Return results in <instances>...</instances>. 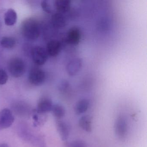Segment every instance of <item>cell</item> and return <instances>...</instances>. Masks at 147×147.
I'll return each instance as SVG.
<instances>
[{
  "label": "cell",
  "instance_id": "1",
  "mask_svg": "<svg viewBox=\"0 0 147 147\" xmlns=\"http://www.w3.org/2000/svg\"><path fill=\"white\" fill-rule=\"evenodd\" d=\"M21 30L24 36L31 41L36 40L40 35V26L38 22L34 19L25 20L21 25Z\"/></svg>",
  "mask_w": 147,
  "mask_h": 147
},
{
  "label": "cell",
  "instance_id": "2",
  "mask_svg": "<svg viewBox=\"0 0 147 147\" xmlns=\"http://www.w3.org/2000/svg\"><path fill=\"white\" fill-rule=\"evenodd\" d=\"M8 69L10 74L13 77H21L25 71V65L24 61L18 57L13 58L9 62Z\"/></svg>",
  "mask_w": 147,
  "mask_h": 147
},
{
  "label": "cell",
  "instance_id": "3",
  "mask_svg": "<svg viewBox=\"0 0 147 147\" xmlns=\"http://www.w3.org/2000/svg\"><path fill=\"white\" fill-rule=\"evenodd\" d=\"M32 57L36 65H44L48 60V55L46 50L41 46H36L31 51Z\"/></svg>",
  "mask_w": 147,
  "mask_h": 147
},
{
  "label": "cell",
  "instance_id": "4",
  "mask_svg": "<svg viewBox=\"0 0 147 147\" xmlns=\"http://www.w3.org/2000/svg\"><path fill=\"white\" fill-rule=\"evenodd\" d=\"M128 129L127 121L123 116L117 118L114 124V131L117 136L120 139L125 137Z\"/></svg>",
  "mask_w": 147,
  "mask_h": 147
},
{
  "label": "cell",
  "instance_id": "5",
  "mask_svg": "<svg viewBox=\"0 0 147 147\" xmlns=\"http://www.w3.org/2000/svg\"><path fill=\"white\" fill-rule=\"evenodd\" d=\"M46 75L45 72L38 68H34L31 70L29 75L30 83L34 86H40L45 81Z\"/></svg>",
  "mask_w": 147,
  "mask_h": 147
},
{
  "label": "cell",
  "instance_id": "6",
  "mask_svg": "<svg viewBox=\"0 0 147 147\" xmlns=\"http://www.w3.org/2000/svg\"><path fill=\"white\" fill-rule=\"evenodd\" d=\"M14 118L9 109L5 108L0 111V130L10 127L14 122Z\"/></svg>",
  "mask_w": 147,
  "mask_h": 147
},
{
  "label": "cell",
  "instance_id": "7",
  "mask_svg": "<svg viewBox=\"0 0 147 147\" xmlns=\"http://www.w3.org/2000/svg\"><path fill=\"white\" fill-rule=\"evenodd\" d=\"M82 65V60L76 57L70 60L66 66V71L70 76L76 75L80 70Z\"/></svg>",
  "mask_w": 147,
  "mask_h": 147
},
{
  "label": "cell",
  "instance_id": "8",
  "mask_svg": "<svg viewBox=\"0 0 147 147\" xmlns=\"http://www.w3.org/2000/svg\"><path fill=\"white\" fill-rule=\"evenodd\" d=\"M80 30L77 27H73L68 31L66 35V41L69 44L77 45L81 39Z\"/></svg>",
  "mask_w": 147,
  "mask_h": 147
},
{
  "label": "cell",
  "instance_id": "9",
  "mask_svg": "<svg viewBox=\"0 0 147 147\" xmlns=\"http://www.w3.org/2000/svg\"><path fill=\"white\" fill-rule=\"evenodd\" d=\"M61 44L58 40H51L48 42L46 51L49 55L53 57L59 55L61 50Z\"/></svg>",
  "mask_w": 147,
  "mask_h": 147
},
{
  "label": "cell",
  "instance_id": "10",
  "mask_svg": "<svg viewBox=\"0 0 147 147\" xmlns=\"http://www.w3.org/2000/svg\"><path fill=\"white\" fill-rule=\"evenodd\" d=\"M57 129L63 141L67 140L70 133V128L68 124L64 121L58 120L56 123Z\"/></svg>",
  "mask_w": 147,
  "mask_h": 147
},
{
  "label": "cell",
  "instance_id": "11",
  "mask_svg": "<svg viewBox=\"0 0 147 147\" xmlns=\"http://www.w3.org/2000/svg\"><path fill=\"white\" fill-rule=\"evenodd\" d=\"M53 103L50 99L44 98L40 99L38 104L36 111L42 113L51 111L53 106Z\"/></svg>",
  "mask_w": 147,
  "mask_h": 147
},
{
  "label": "cell",
  "instance_id": "12",
  "mask_svg": "<svg viewBox=\"0 0 147 147\" xmlns=\"http://www.w3.org/2000/svg\"><path fill=\"white\" fill-rule=\"evenodd\" d=\"M71 1L68 0H56L54 1V7L56 12L64 14L71 8Z\"/></svg>",
  "mask_w": 147,
  "mask_h": 147
},
{
  "label": "cell",
  "instance_id": "13",
  "mask_svg": "<svg viewBox=\"0 0 147 147\" xmlns=\"http://www.w3.org/2000/svg\"><path fill=\"white\" fill-rule=\"evenodd\" d=\"M51 22L54 27L57 28H63L67 25V20L64 14L55 12L51 18Z\"/></svg>",
  "mask_w": 147,
  "mask_h": 147
},
{
  "label": "cell",
  "instance_id": "14",
  "mask_svg": "<svg viewBox=\"0 0 147 147\" xmlns=\"http://www.w3.org/2000/svg\"><path fill=\"white\" fill-rule=\"evenodd\" d=\"M18 16L15 10L10 8L8 9L5 14L4 21L6 25L12 26L15 24L17 21Z\"/></svg>",
  "mask_w": 147,
  "mask_h": 147
},
{
  "label": "cell",
  "instance_id": "15",
  "mask_svg": "<svg viewBox=\"0 0 147 147\" xmlns=\"http://www.w3.org/2000/svg\"><path fill=\"white\" fill-rule=\"evenodd\" d=\"M79 125L83 130L91 132L92 130V117L87 115L82 116L79 120Z\"/></svg>",
  "mask_w": 147,
  "mask_h": 147
},
{
  "label": "cell",
  "instance_id": "16",
  "mask_svg": "<svg viewBox=\"0 0 147 147\" xmlns=\"http://www.w3.org/2000/svg\"><path fill=\"white\" fill-rule=\"evenodd\" d=\"M89 100L87 99L80 100L76 103V113L77 115H81L85 113L89 107Z\"/></svg>",
  "mask_w": 147,
  "mask_h": 147
},
{
  "label": "cell",
  "instance_id": "17",
  "mask_svg": "<svg viewBox=\"0 0 147 147\" xmlns=\"http://www.w3.org/2000/svg\"><path fill=\"white\" fill-rule=\"evenodd\" d=\"M51 111L53 115L58 119L63 117L66 113V110L64 107L59 104L53 105Z\"/></svg>",
  "mask_w": 147,
  "mask_h": 147
},
{
  "label": "cell",
  "instance_id": "18",
  "mask_svg": "<svg viewBox=\"0 0 147 147\" xmlns=\"http://www.w3.org/2000/svg\"><path fill=\"white\" fill-rule=\"evenodd\" d=\"M15 39L11 37H3L0 41L1 45L6 49H12L16 45Z\"/></svg>",
  "mask_w": 147,
  "mask_h": 147
},
{
  "label": "cell",
  "instance_id": "19",
  "mask_svg": "<svg viewBox=\"0 0 147 147\" xmlns=\"http://www.w3.org/2000/svg\"><path fill=\"white\" fill-rule=\"evenodd\" d=\"M41 7L43 10L48 13H51L53 12V7L50 3V1L44 0L41 2Z\"/></svg>",
  "mask_w": 147,
  "mask_h": 147
},
{
  "label": "cell",
  "instance_id": "20",
  "mask_svg": "<svg viewBox=\"0 0 147 147\" xmlns=\"http://www.w3.org/2000/svg\"><path fill=\"white\" fill-rule=\"evenodd\" d=\"M68 147H87L86 144L82 140H75L69 144Z\"/></svg>",
  "mask_w": 147,
  "mask_h": 147
},
{
  "label": "cell",
  "instance_id": "21",
  "mask_svg": "<svg viewBox=\"0 0 147 147\" xmlns=\"http://www.w3.org/2000/svg\"><path fill=\"white\" fill-rule=\"evenodd\" d=\"M8 77L6 72L4 69H0V85H5L8 80Z\"/></svg>",
  "mask_w": 147,
  "mask_h": 147
},
{
  "label": "cell",
  "instance_id": "22",
  "mask_svg": "<svg viewBox=\"0 0 147 147\" xmlns=\"http://www.w3.org/2000/svg\"><path fill=\"white\" fill-rule=\"evenodd\" d=\"M69 86L68 81L66 80L61 81L59 85V89L61 91H64L67 90Z\"/></svg>",
  "mask_w": 147,
  "mask_h": 147
},
{
  "label": "cell",
  "instance_id": "23",
  "mask_svg": "<svg viewBox=\"0 0 147 147\" xmlns=\"http://www.w3.org/2000/svg\"><path fill=\"white\" fill-rule=\"evenodd\" d=\"M0 147H9L6 144H0Z\"/></svg>",
  "mask_w": 147,
  "mask_h": 147
}]
</instances>
